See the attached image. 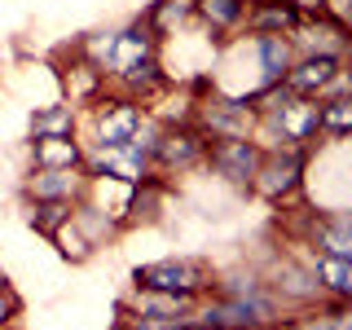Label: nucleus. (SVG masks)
Listing matches in <instances>:
<instances>
[{"label":"nucleus","instance_id":"nucleus-17","mask_svg":"<svg viewBox=\"0 0 352 330\" xmlns=\"http://www.w3.org/2000/svg\"><path fill=\"white\" fill-rule=\"evenodd\" d=\"M9 308H14V300H9V295H0V322H5V313Z\"/></svg>","mask_w":352,"mask_h":330},{"label":"nucleus","instance_id":"nucleus-11","mask_svg":"<svg viewBox=\"0 0 352 330\" xmlns=\"http://www.w3.org/2000/svg\"><path fill=\"white\" fill-rule=\"evenodd\" d=\"M260 58H264V71L269 75H282L286 71V44H278L273 36L260 40Z\"/></svg>","mask_w":352,"mask_h":330},{"label":"nucleus","instance_id":"nucleus-7","mask_svg":"<svg viewBox=\"0 0 352 330\" xmlns=\"http://www.w3.org/2000/svg\"><path fill=\"white\" fill-rule=\"evenodd\" d=\"M31 185H36V198H62V194H71L75 176H71V168H44Z\"/></svg>","mask_w":352,"mask_h":330},{"label":"nucleus","instance_id":"nucleus-18","mask_svg":"<svg viewBox=\"0 0 352 330\" xmlns=\"http://www.w3.org/2000/svg\"><path fill=\"white\" fill-rule=\"evenodd\" d=\"M344 14H348V22H352V0H344Z\"/></svg>","mask_w":352,"mask_h":330},{"label":"nucleus","instance_id":"nucleus-9","mask_svg":"<svg viewBox=\"0 0 352 330\" xmlns=\"http://www.w3.org/2000/svg\"><path fill=\"white\" fill-rule=\"evenodd\" d=\"M295 176H300V159H295V154H286V163H278V168L269 172V181H264V194H286L295 185Z\"/></svg>","mask_w":352,"mask_h":330},{"label":"nucleus","instance_id":"nucleus-2","mask_svg":"<svg viewBox=\"0 0 352 330\" xmlns=\"http://www.w3.org/2000/svg\"><path fill=\"white\" fill-rule=\"evenodd\" d=\"M137 282L150 286V291H181L190 295L198 286V269L194 264H146V269H137Z\"/></svg>","mask_w":352,"mask_h":330},{"label":"nucleus","instance_id":"nucleus-16","mask_svg":"<svg viewBox=\"0 0 352 330\" xmlns=\"http://www.w3.org/2000/svg\"><path fill=\"white\" fill-rule=\"evenodd\" d=\"M260 22H264V27H278V22L286 27V22H291V9H269V14H264Z\"/></svg>","mask_w":352,"mask_h":330},{"label":"nucleus","instance_id":"nucleus-5","mask_svg":"<svg viewBox=\"0 0 352 330\" xmlns=\"http://www.w3.org/2000/svg\"><path fill=\"white\" fill-rule=\"evenodd\" d=\"M36 159L44 168H71L75 163V146L66 137H40L36 141Z\"/></svg>","mask_w":352,"mask_h":330},{"label":"nucleus","instance_id":"nucleus-8","mask_svg":"<svg viewBox=\"0 0 352 330\" xmlns=\"http://www.w3.org/2000/svg\"><path fill=\"white\" fill-rule=\"evenodd\" d=\"M102 132H106V146H128L132 132H137V115H132V110H119V115H110L102 124Z\"/></svg>","mask_w":352,"mask_h":330},{"label":"nucleus","instance_id":"nucleus-20","mask_svg":"<svg viewBox=\"0 0 352 330\" xmlns=\"http://www.w3.org/2000/svg\"><path fill=\"white\" fill-rule=\"evenodd\" d=\"M308 5H317V0H308Z\"/></svg>","mask_w":352,"mask_h":330},{"label":"nucleus","instance_id":"nucleus-1","mask_svg":"<svg viewBox=\"0 0 352 330\" xmlns=\"http://www.w3.org/2000/svg\"><path fill=\"white\" fill-rule=\"evenodd\" d=\"M212 163L229 176V181L247 185L251 176L260 172V150H256V146H247V141H220V146L212 150Z\"/></svg>","mask_w":352,"mask_h":330},{"label":"nucleus","instance_id":"nucleus-6","mask_svg":"<svg viewBox=\"0 0 352 330\" xmlns=\"http://www.w3.org/2000/svg\"><path fill=\"white\" fill-rule=\"evenodd\" d=\"M154 154H159L163 163H194L198 159V141L190 132H176V137H163L159 146H154Z\"/></svg>","mask_w":352,"mask_h":330},{"label":"nucleus","instance_id":"nucleus-21","mask_svg":"<svg viewBox=\"0 0 352 330\" xmlns=\"http://www.w3.org/2000/svg\"><path fill=\"white\" fill-rule=\"evenodd\" d=\"M322 330H326V326H322Z\"/></svg>","mask_w":352,"mask_h":330},{"label":"nucleus","instance_id":"nucleus-19","mask_svg":"<svg viewBox=\"0 0 352 330\" xmlns=\"http://www.w3.org/2000/svg\"><path fill=\"white\" fill-rule=\"evenodd\" d=\"M181 330H203V326H181Z\"/></svg>","mask_w":352,"mask_h":330},{"label":"nucleus","instance_id":"nucleus-13","mask_svg":"<svg viewBox=\"0 0 352 330\" xmlns=\"http://www.w3.org/2000/svg\"><path fill=\"white\" fill-rule=\"evenodd\" d=\"M62 220H66V207H62V203H44L40 212H36V225L44 229V234H53V229H58Z\"/></svg>","mask_w":352,"mask_h":330},{"label":"nucleus","instance_id":"nucleus-10","mask_svg":"<svg viewBox=\"0 0 352 330\" xmlns=\"http://www.w3.org/2000/svg\"><path fill=\"white\" fill-rule=\"evenodd\" d=\"M322 278L335 291H352V260H322Z\"/></svg>","mask_w":352,"mask_h":330},{"label":"nucleus","instance_id":"nucleus-3","mask_svg":"<svg viewBox=\"0 0 352 330\" xmlns=\"http://www.w3.org/2000/svg\"><path fill=\"white\" fill-rule=\"evenodd\" d=\"M330 80H335V58H313L291 75V88L295 93H313V88H322Z\"/></svg>","mask_w":352,"mask_h":330},{"label":"nucleus","instance_id":"nucleus-15","mask_svg":"<svg viewBox=\"0 0 352 330\" xmlns=\"http://www.w3.org/2000/svg\"><path fill=\"white\" fill-rule=\"evenodd\" d=\"M62 128H71V110H49L36 119V132H62Z\"/></svg>","mask_w":352,"mask_h":330},{"label":"nucleus","instance_id":"nucleus-12","mask_svg":"<svg viewBox=\"0 0 352 330\" xmlns=\"http://www.w3.org/2000/svg\"><path fill=\"white\" fill-rule=\"evenodd\" d=\"M203 14L216 22H234L242 9H238V0H203Z\"/></svg>","mask_w":352,"mask_h":330},{"label":"nucleus","instance_id":"nucleus-14","mask_svg":"<svg viewBox=\"0 0 352 330\" xmlns=\"http://www.w3.org/2000/svg\"><path fill=\"white\" fill-rule=\"evenodd\" d=\"M322 124H330V128H348V124H352V102L326 106V110H322Z\"/></svg>","mask_w":352,"mask_h":330},{"label":"nucleus","instance_id":"nucleus-4","mask_svg":"<svg viewBox=\"0 0 352 330\" xmlns=\"http://www.w3.org/2000/svg\"><path fill=\"white\" fill-rule=\"evenodd\" d=\"M264 317V304H247V300H234V304H220L207 313V322L212 326H251Z\"/></svg>","mask_w":352,"mask_h":330}]
</instances>
